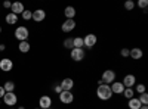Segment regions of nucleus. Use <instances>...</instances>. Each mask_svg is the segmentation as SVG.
I'll list each match as a JSON object with an SVG mask.
<instances>
[{
    "mask_svg": "<svg viewBox=\"0 0 148 109\" xmlns=\"http://www.w3.org/2000/svg\"><path fill=\"white\" fill-rule=\"evenodd\" d=\"M96 96H98L99 100L107 102V100H110L111 97H113V91H111L108 84H99L98 89H96Z\"/></svg>",
    "mask_w": 148,
    "mask_h": 109,
    "instance_id": "obj_1",
    "label": "nucleus"
},
{
    "mask_svg": "<svg viewBox=\"0 0 148 109\" xmlns=\"http://www.w3.org/2000/svg\"><path fill=\"white\" fill-rule=\"evenodd\" d=\"M116 78H117V74H116V71H113V69H105L102 72V75H101L102 84H108V86L113 84L116 81Z\"/></svg>",
    "mask_w": 148,
    "mask_h": 109,
    "instance_id": "obj_2",
    "label": "nucleus"
},
{
    "mask_svg": "<svg viewBox=\"0 0 148 109\" xmlns=\"http://www.w3.org/2000/svg\"><path fill=\"white\" fill-rule=\"evenodd\" d=\"M28 35H30V31H28L27 27H16V30H15V39L18 41H27Z\"/></svg>",
    "mask_w": 148,
    "mask_h": 109,
    "instance_id": "obj_3",
    "label": "nucleus"
},
{
    "mask_svg": "<svg viewBox=\"0 0 148 109\" xmlns=\"http://www.w3.org/2000/svg\"><path fill=\"white\" fill-rule=\"evenodd\" d=\"M84 56H86V52H84V49H71L70 50V58L74 60V62H82V60L84 59Z\"/></svg>",
    "mask_w": 148,
    "mask_h": 109,
    "instance_id": "obj_4",
    "label": "nucleus"
},
{
    "mask_svg": "<svg viewBox=\"0 0 148 109\" xmlns=\"http://www.w3.org/2000/svg\"><path fill=\"white\" fill-rule=\"evenodd\" d=\"M98 43V37L95 34H86L84 37H83V46L84 47H88V49H92V47H95Z\"/></svg>",
    "mask_w": 148,
    "mask_h": 109,
    "instance_id": "obj_5",
    "label": "nucleus"
},
{
    "mask_svg": "<svg viewBox=\"0 0 148 109\" xmlns=\"http://www.w3.org/2000/svg\"><path fill=\"white\" fill-rule=\"evenodd\" d=\"M59 102L64 105H71L74 102V93L73 91H61L59 93Z\"/></svg>",
    "mask_w": 148,
    "mask_h": 109,
    "instance_id": "obj_6",
    "label": "nucleus"
},
{
    "mask_svg": "<svg viewBox=\"0 0 148 109\" xmlns=\"http://www.w3.org/2000/svg\"><path fill=\"white\" fill-rule=\"evenodd\" d=\"M76 21L74 19H65L62 24H61V30H62V32H71V31H74L76 30Z\"/></svg>",
    "mask_w": 148,
    "mask_h": 109,
    "instance_id": "obj_7",
    "label": "nucleus"
},
{
    "mask_svg": "<svg viewBox=\"0 0 148 109\" xmlns=\"http://www.w3.org/2000/svg\"><path fill=\"white\" fill-rule=\"evenodd\" d=\"M2 99H3L5 105H8V106H14V105H16V102H18V97H16V94H15L14 91L5 93V96H3Z\"/></svg>",
    "mask_w": 148,
    "mask_h": 109,
    "instance_id": "obj_8",
    "label": "nucleus"
},
{
    "mask_svg": "<svg viewBox=\"0 0 148 109\" xmlns=\"http://www.w3.org/2000/svg\"><path fill=\"white\" fill-rule=\"evenodd\" d=\"M121 84L125 86V89H133V86L136 84V77H135L133 74H127V75H125Z\"/></svg>",
    "mask_w": 148,
    "mask_h": 109,
    "instance_id": "obj_9",
    "label": "nucleus"
},
{
    "mask_svg": "<svg viewBox=\"0 0 148 109\" xmlns=\"http://www.w3.org/2000/svg\"><path fill=\"white\" fill-rule=\"evenodd\" d=\"M39 108L40 109H47V108H52V97L47 94H43L42 97L39 99Z\"/></svg>",
    "mask_w": 148,
    "mask_h": 109,
    "instance_id": "obj_10",
    "label": "nucleus"
},
{
    "mask_svg": "<svg viewBox=\"0 0 148 109\" xmlns=\"http://www.w3.org/2000/svg\"><path fill=\"white\" fill-rule=\"evenodd\" d=\"M12 68H14V62H12V59L3 58L2 60H0V71L9 72V71H12Z\"/></svg>",
    "mask_w": 148,
    "mask_h": 109,
    "instance_id": "obj_11",
    "label": "nucleus"
},
{
    "mask_svg": "<svg viewBox=\"0 0 148 109\" xmlns=\"http://www.w3.org/2000/svg\"><path fill=\"white\" fill-rule=\"evenodd\" d=\"M59 86L62 87V91H73L74 87V80L73 78H64L59 83Z\"/></svg>",
    "mask_w": 148,
    "mask_h": 109,
    "instance_id": "obj_12",
    "label": "nucleus"
},
{
    "mask_svg": "<svg viewBox=\"0 0 148 109\" xmlns=\"http://www.w3.org/2000/svg\"><path fill=\"white\" fill-rule=\"evenodd\" d=\"M129 56H130L133 60H139V59H142L144 52H142L141 47H133V49H129Z\"/></svg>",
    "mask_w": 148,
    "mask_h": 109,
    "instance_id": "obj_13",
    "label": "nucleus"
},
{
    "mask_svg": "<svg viewBox=\"0 0 148 109\" xmlns=\"http://www.w3.org/2000/svg\"><path fill=\"white\" fill-rule=\"evenodd\" d=\"M34 22H43L46 19V12L43 9H37L33 12V18H31Z\"/></svg>",
    "mask_w": 148,
    "mask_h": 109,
    "instance_id": "obj_14",
    "label": "nucleus"
},
{
    "mask_svg": "<svg viewBox=\"0 0 148 109\" xmlns=\"http://www.w3.org/2000/svg\"><path fill=\"white\" fill-rule=\"evenodd\" d=\"M110 89H111V91H113V94H123L125 86L121 84V81H114L113 84H110Z\"/></svg>",
    "mask_w": 148,
    "mask_h": 109,
    "instance_id": "obj_15",
    "label": "nucleus"
},
{
    "mask_svg": "<svg viewBox=\"0 0 148 109\" xmlns=\"http://www.w3.org/2000/svg\"><path fill=\"white\" fill-rule=\"evenodd\" d=\"M24 10H25V7H24V5L21 2H15V3H12V6H10V12H12V14H15L16 16L22 15Z\"/></svg>",
    "mask_w": 148,
    "mask_h": 109,
    "instance_id": "obj_16",
    "label": "nucleus"
},
{
    "mask_svg": "<svg viewBox=\"0 0 148 109\" xmlns=\"http://www.w3.org/2000/svg\"><path fill=\"white\" fill-rule=\"evenodd\" d=\"M141 106H142V105H141V102H139L138 97H132V99L127 100V108H129V109H139Z\"/></svg>",
    "mask_w": 148,
    "mask_h": 109,
    "instance_id": "obj_17",
    "label": "nucleus"
},
{
    "mask_svg": "<svg viewBox=\"0 0 148 109\" xmlns=\"http://www.w3.org/2000/svg\"><path fill=\"white\" fill-rule=\"evenodd\" d=\"M5 21H6L8 25H15V24L18 22V16L15 14H12V12H9V14L5 16Z\"/></svg>",
    "mask_w": 148,
    "mask_h": 109,
    "instance_id": "obj_18",
    "label": "nucleus"
},
{
    "mask_svg": "<svg viewBox=\"0 0 148 109\" xmlns=\"http://www.w3.org/2000/svg\"><path fill=\"white\" fill-rule=\"evenodd\" d=\"M64 15H65V19H74V16H76V9L73 6H67L64 9Z\"/></svg>",
    "mask_w": 148,
    "mask_h": 109,
    "instance_id": "obj_19",
    "label": "nucleus"
},
{
    "mask_svg": "<svg viewBox=\"0 0 148 109\" xmlns=\"http://www.w3.org/2000/svg\"><path fill=\"white\" fill-rule=\"evenodd\" d=\"M18 49H19V52H21V53H28V52H30V49H31V46H30V43H28V41H19Z\"/></svg>",
    "mask_w": 148,
    "mask_h": 109,
    "instance_id": "obj_20",
    "label": "nucleus"
},
{
    "mask_svg": "<svg viewBox=\"0 0 148 109\" xmlns=\"http://www.w3.org/2000/svg\"><path fill=\"white\" fill-rule=\"evenodd\" d=\"M133 87H135V89H133V91H136V93H139V94H142V93H145V91H147L145 84H142V83H136Z\"/></svg>",
    "mask_w": 148,
    "mask_h": 109,
    "instance_id": "obj_21",
    "label": "nucleus"
},
{
    "mask_svg": "<svg viewBox=\"0 0 148 109\" xmlns=\"http://www.w3.org/2000/svg\"><path fill=\"white\" fill-rule=\"evenodd\" d=\"M73 46L76 47V49H83V37H74L73 39Z\"/></svg>",
    "mask_w": 148,
    "mask_h": 109,
    "instance_id": "obj_22",
    "label": "nucleus"
},
{
    "mask_svg": "<svg viewBox=\"0 0 148 109\" xmlns=\"http://www.w3.org/2000/svg\"><path fill=\"white\" fill-rule=\"evenodd\" d=\"M3 89H5L6 93L14 91V90H15V83H14V81H6V83L3 84Z\"/></svg>",
    "mask_w": 148,
    "mask_h": 109,
    "instance_id": "obj_23",
    "label": "nucleus"
},
{
    "mask_svg": "<svg viewBox=\"0 0 148 109\" xmlns=\"http://www.w3.org/2000/svg\"><path fill=\"white\" fill-rule=\"evenodd\" d=\"M123 96L129 100V99H132V97H135V91H133V89H125L123 90Z\"/></svg>",
    "mask_w": 148,
    "mask_h": 109,
    "instance_id": "obj_24",
    "label": "nucleus"
},
{
    "mask_svg": "<svg viewBox=\"0 0 148 109\" xmlns=\"http://www.w3.org/2000/svg\"><path fill=\"white\" fill-rule=\"evenodd\" d=\"M139 102H141V105L142 106H147L148 105V93L145 91V93H142V94H139Z\"/></svg>",
    "mask_w": 148,
    "mask_h": 109,
    "instance_id": "obj_25",
    "label": "nucleus"
},
{
    "mask_svg": "<svg viewBox=\"0 0 148 109\" xmlns=\"http://www.w3.org/2000/svg\"><path fill=\"white\" fill-rule=\"evenodd\" d=\"M135 6H138L139 9H147L148 7V0H138V2L136 3H135Z\"/></svg>",
    "mask_w": 148,
    "mask_h": 109,
    "instance_id": "obj_26",
    "label": "nucleus"
},
{
    "mask_svg": "<svg viewBox=\"0 0 148 109\" xmlns=\"http://www.w3.org/2000/svg\"><path fill=\"white\" fill-rule=\"evenodd\" d=\"M21 16H22L24 21H30V19L33 18V12H31V10H24Z\"/></svg>",
    "mask_w": 148,
    "mask_h": 109,
    "instance_id": "obj_27",
    "label": "nucleus"
},
{
    "mask_svg": "<svg viewBox=\"0 0 148 109\" xmlns=\"http://www.w3.org/2000/svg\"><path fill=\"white\" fill-rule=\"evenodd\" d=\"M64 47H65V49H70V50L74 49V46H73V39H70V37L65 39V40H64Z\"/></svg>",
    "mask_w": 148,
    "mask_h": 109,
    "instance_id": "obj_28",
    "label": "nucleus"
},
{
    "mask_svg": "<svg viewBox=\"0 0 148 109\" xmlns=\"http://www.w3.org/2000/svg\"><path fill=\"white\" fill-rule=\"evenodd\" d=\"M135 7V2L133 0H127V2H125V9L126 10H133Z\"/></svg>",
    "mask_w": 148,
    "mask_h": 109,
    "instance_id": "obj_29",
    "label": "nucleus"
},
{
    "mask_svg": "<svg viewBox=\"0 0 148 109\" xmlns=\"http://www.w3.org/2000/svg\"><path fill=\"white\" fill-rule=\"evenodd\" d=\"M120 55H121V58H127L129 56V49L127 47H123V49L120 50Z\"/></svg>",
    "mask_w": 148,
    "mask_h": 109,
    "instance_id": "obj_30",
    "label": "nucleus"
},
{
    "mask_svg": "<svg viewBox=\"0 0 148 109\" xmlns=\"http://www.w3.org/2000/svg\"><path fill=\"white\" fill-rule=\"evenodd\" d=\"M53 90H55V93H56V94H59L61 91H62V87H61L59 84H58V86H55V87H53Z\"/></svg>",
    "mask_w": 148,
    "mask_h": 109,
    "instance_id": "obj_31",
    "label": "nucleus"
},
{
    "mask_svg": "<svg viewBox=\"0 0 148 109\" xmlns=\"http://www.w3.org/2000/svg\"><path fill=\"white\" fill-rule=\"evenodd\" d=\"M12 6V3L9 2V0H6V2H3V7H6V9H9Z\"/></svg>",
    "mask_w": 148,
    "mask_h": 109,
    "instance_id": "obj_32",
    "label": "nucleus"
},
{
    "mask_svg": "<svg viewBox=\"0 0 148 109\" xmlns=\"http://www.w3.org/2000/svg\"><path fill=\"white\" fill-rule=\"evenodd\" d=\"M5 93H6V91H5V89H3V86H0V99H2V97H3V96H5Z\"/></svg>",
    "mask_w": 148,
    "mask_h": 109,
    "instance_id": "obj_33",
    "label": "nucleus"
},
{
    "mask_svg": "<svg viewBox=\"0 0 148 109\" xmlns=\"http://www.w3.org/2000/svg\"><path fill=\"white\" fill-rule=\"evenodd\" d=\"M3 50H6V46L5 44H0V52H3Z\"/></svg>",
    "mask_w": 148,
    "mask_h": 109,
    "instance_id": "obj_34",
    "label": "nucleus"
},
{
    "mask_svg": "<svg viewBox=\"0 0 148 109\" xmlns=\"http://www.w3.org/2000/svg\"><path fill=\"white\" fill-rule=\"evenodd\" d=\"M139 109H148V105H147V106H141Z\"/></svg>",
    "mask_w": 148,
    "mask_h": 109,
    "instance_id": "obj_35",
    "label": "nucleus"
},
{
    "mask_svg": "<svg viewBox=\"0 0 148 109\" xmlns=\"http://www.w3.org/2000/svg\"><path fill=\"white\" fill-rule=\"evenodd\" d=\"M16 109H25V108H24V106H18Z\"/></svg>",
    "mask_w": 148,
    "mask_h": 109,
    "instance_id": "obj_36",
    "label": "nucleus"
},
{
    "mask_svg": "<svg viewBox=\"0 0 148 109\" xmlns=\"http://www.w3.org/2000/svg\"><path fill=\"white\" fill-rule=\"evenodd\" d=\"M0 32H2V27H0Z\"/></svg>",
    "mask_w": 148,
    "mask_h": 109,
    "instance_id": "obj_37",
    "label": "nucleus"
},
{
    "mask_svg": "<svg viewBox=\"0 0 148 109\" xmlns=\"http://www.w3.org/2000/svg\"><path fill=\"white\" fill-rule=\"evenodd\" d=\"M34 109H40V108H34Z\"/></svg>",
    "mask_w": 148,
    "mask_h": 109,
    "instance_id": "obj_38",
    "label": "nucleus"
},
{
    "mask_svg": "<svg viewBox=\"0 0 148 109\" xmlns=\"http://www.w3.org/2000/svg\"><path fill=\"white\" fill-rule=\"evenodd\" d=\"M47 109H52V108H47Z\"/></svg>",
    "mask_w": 148,
    "mask_h": 109,
    "instance_id": "obj_39",
    "label": "nucleus"
},
{
    "mask_svg": "<svg viewBox=\"0 0 148 109\" xmlns=\"http://www.w3.org/2000/svg\"><path fill=\"white\" fill-rule=\"evenodd\" d=\"M9 109H14V108H9Z\"/></svg>",
    "mask_w": 148,
    "mask_h": 109,
    "instance_id": "obj_40",
    "label": "nucleus"
}]
</instances>
